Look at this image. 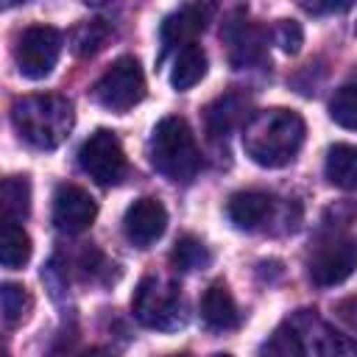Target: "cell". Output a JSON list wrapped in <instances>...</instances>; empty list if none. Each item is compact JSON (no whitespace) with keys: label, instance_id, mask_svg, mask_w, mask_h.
Masks as SVG:
<instances>
[{"label":"cell","instance_id":"1","mask_svg":"<svg viewBox=\"0 0 357 357\" xmlns=\"http://www.w3.org/2000/svg\"><path fill=\"white\" fill-rule=\"evenodd\" d=\"M304 120L293 109H262L243 128V151L259 167H284L304 145Z\"/></svg>","mask_w":357,"mask_h":357},{"label":"cell","instance_id":"2","mask_svg":"<svg viewBox=\"0 0 357 357\" xmlns=\"http://www.w3.org/2000/svg\"><path fill=\"white\" fill-rule=\"evenodd\" d=\"M11 120H14L17 134L28 145L39 151H53L73 131L75 114H73L70 100L61 95H25L14 100Z\"/></svg>","mask_w":357,"mask_h":357},{"label":"cell","instance_id":"3","mask_svg":"<svg viewBox=\"0 0 357 357\" xmlns=\"http://www.w3.org/2000/svg\"><path fill=\"white\" fill-rule=\"evenodd\" d=\"M148 156L156 173H162L170 181H190L198 173L201 156L192 137V128L184 117H162L148 139Z\"/></svg>","mask_w":357,"mask_h":357},{"label":"cell","instance_id":"4","mask_svg":"<svg viewBox=\"0 0 357 357\" xmlns=\"http://www.w3.org/2000/svg\"><path fill=\"white\" fill-rule=\"evenodd\" d=\"M131 310L134 318L148 326V329H159V332H170L184 326V298L178 293V287L165 279V276H145L131 298Z\"/></svg>","mask_w":357,"mask_h":357},{"label":"cell","instance_id":"5","mask_svg":"<svg viewBox=\"0 0 357 357\" xmlns=\"http://www.w3.org/2000/svg\"><path fill=\"white\" fill-rule=\"evenodd\" d=\"M357 268V240L349 234L321 237L307 259V276L318 287H335L346 282Z\"/></svg>","mask_w":357,"mask_h":357},{"label":"cell","instance_id":"6","mask_svg":"<svg viewBox=\"0 0 357 357\" xmlns=\"http://www.w3.org/2000/svg\"><path fill=\"white\" fill-rule=\"evenodd\" d=\"M145 95V75L134 56H120L112 61V67L95 81L92 98L112 112H126L137 106Z\"/></svg>","mask_w":357,"mask_h":357},{"label":"cell","instance_id":"7","mask_svg":"<svg viewBox=\"0 0 357 357\" xmlns=\"http://www.w3.org/2000/svg\"><path fill=\"white\" fill-rule=\"evenodd\" d=\"M78 165L98 184H117L126 176V153L117 134L109 128H98L95 134H89L78 148Z\"/></svg>","mask_w":357,"mask_h":357},{"label":"cell","instance_id":"8","mask_svg":"<svg viewBox=\"0 0 357 357\" xmlns=\"http://www.w3.org/2000/svg\"><path fill=\"white\" fill-rule=\"evenodd\" d=\"M61 56V33L50 25H31L20 33L14 59L25 78L39 81L53 73L56 61Z\"/></svg>","mask_w":357,"mask_h":357},{"label":"cell","instance_id":"9","mask_svg":"<svg viewBox=\"0 0 357 357\" xmlns=\"http://www.w3.org/2000/svg\"><path fill=\"white\" fill-rule=\"evenodd\" d=\"M95 215H98V204L86 190H81L75 184L56 187V192H53V223H56L59 231L81 234L84 229L92 226Z\"/></svg>","mask_w":357,"mask_h":357},{"label":"cell","instance_id":"10","mask_svg":"<svg viewBox=\"0 0 357 357\" xmlns=\"http://www.w3.org/2000/svg\"><path fill=\"white\" fill-rule=\"evenodd\" d=\"M167 229V209L156 198H137L123 215V234L131 245L148 248Z\"/></svg>","mask_w":357,"mask_h":357},{"label":"cell","instance_id":"11","mask_svg":"<svg viewBox=\"0 0 357 357\" xmlns=\"http://www.w3.org/2000/svg\"><path fill=\"white\" fill-rule=\"evenodd\" d=\"M209 14H212V6H201V3H192V6H181L178 11L167 14L162 28H159V39H162V56L165 59L173 47H187L192 45L195 33H201L209 22Z\"/></svg>","mask_w":357,"mask_h":357},{"label":"cell","instance_id":"12","mask_svg":"<svg viewBox=\"0 0 357 357\" xmlns=\"http://www.w3.org/2000/svg\"><path fill=\"white\" fill-rule=\"evenodd\" d=\"M220 39L226 42V47H229V61H231L237 70L245 67V64H251V61H257V59L262 56V45H265L262 31H259L257 25L245 22V20L231 17L229 22H223Z\"/></svg>","mask_w":357,"mask_h":357},{"label":"cell","instance_id":"13","mask_svg":"<svg viewBox=\"0 0 357 357\" xmlns=\"http://www.w3.org/2000/svg\"><path fill=\"white\" fill-rule=\"evenodd\" d=\"M273 209V198L259 190H240L229 198L226 215L237 229H259Z\"/></svg>","mask_w":357,"mask_h":357},{"label":"cell","instance_id":"14","mask_svg":"<svg viewBox=\"0 0 357 357\" xmlns=\"http://www.w3.org/2000/svg\"><path fill=\"white\" fill-rule=\"evenodd\" d=\"M201 318L209 329L215 332H226V329H234L240 324V312H237V304H234V296L229 293V287L223 282H212L206 290H204V298H201Z\"/></svg>","mask_w":357,"mask_h":357},{"label":"cell","instance_id":"15","mask_svg":"<svg viewBox=\"0 0 357 357\" xmlns=\"http://www.w3.org/2000/svg\"><path fill=\"white\" fill-rule=\"evenodd\" d=\"M206 75V53L201 45H187L176 53L173 59V67H170V86L178 89V92H187L192 89L201 78Z\"/></svg>","mask_w":357,"mask_h":357},{"label":"cell","instance_id":"16","mask_svg":"<svg viewBox=\"0 0 357 357\" xmlns=\"http://www.w3.org/2000/svg\"><path fill=\"white\" fill-rule=\"evenodd\" d=\"M324 173L329 178V184L340 187V190H357V148L337 142L326 151V162H324Z\"/></svg>","mask_w":357,"mask_h":357},{"label":"cell","instance_id":"17","mask_svg":"<svg viewBox=\"0 0 357 357\" xmlns=\"http://www.w3.org/2000/svg\"><path fill=\"white\" fill-rule=\"evenodd\" d=\"M243 109H245V100H243L240 95H234V92L220 95L218 100H212V103L206 106V114H204L209 137H226V134L240 123Z\"/></svg>","mask_w":357,"mask_h":357},{"label":"cell","instance_id":"18","mask_svg":"<svg viewBox=\"0 0 357 357\" xmlns=\"http://www.w3.org/2000/svg\"><path fill=\"white\" fill-rule=\"evenodd\" d=\"M31 259V237L28 231L14 223V220H6L3 223V234H0V262L3 268H22L25 262Z\"/></svg>","mask_w":357,"mask_h":357},{"label":"cell","instance_id":"19","mask_svg":"<svg viewBox=\"0 0 357 357\" xmlns=\"http://www.w3.org/2000/svg\"><path fill=\"white\" fill-rule=\"evenodd\" d=\"M257 357H307V346H304L301 332L287 324V326L273 329V332L259 343Z\"/></svg>","mask_w":357,"mask_h":357},{"label":"cell","instance_id":"20","mask_svg":"<svg viewBox=\"0 0 357 357\" xmlns=\"http://www.w3.org/2000/svg\"><path fill=\"white\" fill-rule=\"evenodd\" d=\"M0 201H3V215L6 220H22L31 209V184L25 176H8L3 181L0 190Z\"/></svg>","mask_w":357,"mask_h":357},{"label":"cell","instance_id":"21","mask_svg":"<svg viewBox=\"0 0 357 357\" xmlns=\"http://www.w3.org/2000/svg\"><path fill=\"white\" fill-rule=\"evenodd\" d=\"M170 259H173V265L178 271H201V268H206L212 262V254L204 245V240H198L192 234H184V237L176 240Z\"/></svg>","mask_w":357,"mask_h":357},{"label":"cell","instance_id":"22","mask_svg":"<svg viewBox=\"0 0 357 357\" xmlns=\"http://www.w3.org/2000/svg\"><path fill=\"white\" fill-rule=\"evenodd\" d=\"M329 117L343 126V128H351L357 131V78L346 81L329 100Z\"/></svg>","mask_w":357,"mask_h":357},{"label":"cell","instance_id":"23","mask_svg":"<svg viewBox=\"0 0 357 357\" xmlns=\"http://www.w3.org/2000/svg\"><path fill=\"white\" fill-rule=\"evenodd\" d=\"M315 357H357V340L343 332H335L332 326L318 324Z\"/></svg>","mask_w":357,"mask_h":357},{"label":"cell","instance_id":"24","mask_svg":"<svg viewBox=\"0 0 357 357\" xmlns=\"http://www.w3.org/2000/svg\"><path fill=\"white\" fill-rule=\"evenodd\" d=\"M0 301H3V318H6V324L22 321V318L31 312V307H33L31 293H28L22 284H17V282H3V287H0Z\"/></svg>","mask_w":357,"mask_h":357},{"label":"cell","instance_id":"25","mask_svg":"<svg viewBox=\"0 0 357 357\" xmlns=\"http://www.w3.org/2000/svg\"><path fill=\"white\" fill-rule=\"evenodd\" d=\"M109 39V28L100 22V20H89V22H81L73 33V50L78 56H92L98 53Z\"/></svg>","mask_w":357,"mask_h":357},{"label":"cell","instance_id":"26","mask_svg":"<svg viewBox=\"0 0 357 357\" xmlns=\"http://www.w3.org/2000/svg\"><path fill=\"white\" fill-rule=\"evenodd\" d=\"M273 39L284 53L296 56L301 50V45H304V31H301V25L296 20H279L276 28H273Z\"/></svg>","mask_w":357,"mask_h":357},{"label":"cell","instance_id":"27","mask_svg":"<svg viewBox=\"0 0 357 357\" xmlns=\"http://www.w3.org/2000/svg\"><path fill=\"white\" fill-rule=\"evenodd\" d=\"M337 315H340L351 329H357V296L340 301V304H337Z\"/></svg>","mask_w":357,"mask_h":357},{"label":"cell","instance_id":"28","mask_svg":"<svg viewBox=\"0 0 357 357\" xmlns=\"http://www.w3.org/2000/svg\"><path fill=\"white\" fill-rule=\"evenodd\" d=\"M81 357H112L106 349H89V351H84Z\"/></svg>","mask_w":357,"mask_h":357},{"label":"cell","instance_id":"29","mask_svg":"<svg viewBox=\"0 0 357 357\" xmlns=\"http://www.w3.org/2000/svg\"><path fill=\"white\" fill-rule=\"evenodd\" d=\"M212 357H231V354H212Z\"/></svg>","mask_w":357,"mask_h":357},{"label":"cell","instance_id":"30","mask_svg":"<svg viewBox=\"0 0 357 357\" xmlns=\"http://www.w3.org/2000/svg\"><path fill=\"white\" fill-rule=\"evenodd\" d=\"M170 357H187V354H170Z\"/></svg>","mask_w":357,"mask_h":357},{"label":"cell","instance_id":"31","mask_svg":"<svg viewBox=\"0 0 357 357\" xmlns=\"http://www.w3.org/2000/svg\"><path fill=\"white\" fill-rule=\"evenodd\" d=\"M354 31H357V28H354Z\"/></svg>","mask_w":357,"mask_h":357}]
</instances>
